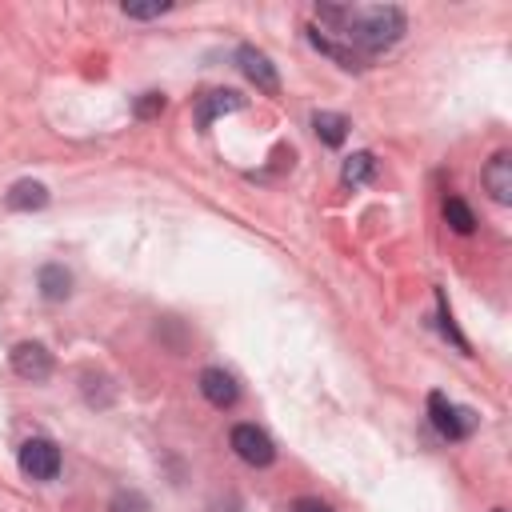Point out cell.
<instances>
[{
    "label": "cell",
    "mask_w": 512,
    "mask_h": 512,
    "mask_svg": "<svg viewBox=\"0 0 512 512\" xmlns=\"http://www.w3.org/2000/svg\"><path fill=\"white\" fill-rule=\"evenodd\" d=\"M348 44L364 52H384L404 36V12L396 4H372V8H348L344 32Z\"/></svg>",
    "instance_id": "obj_1"
},
{
    "label": "cell",
    "mask_w": 512,
    "mask_h": 512,
    "mask_svg": "<svg viewBox=\"0 0 512 512\" xmlns=\"http://www.w3.org/2000/svg\"><path fill=\"white\" fill-rule=\"evenodd\" d=\"M428 416H432V428L444 436V440H464L476 432V416L460 404H452L444 392H432L428 396Z\"/></svg>",
    "instance_id": "obj_2"
},
{
    "label": "cell",
    "mask_w": 512,
    "mask_h": 512,
    "mask_svg": "<svg viewBox=\"0 0 512 512\" xmlns=\"http://www.w3.org/2000/svg\"><path fill=\"white\" fill-rule=\"evenodd\" d=\"M20 472L32 476V480H56L60 476V448L44 436H32L20 444Z\"/></svg>",
    "instance_id": "obj_3"
},
{
    "label": "cell",
    "mask_w": 512,
    "mask_h": 512,
    "mask_svg": "<svg viewBox=\"0 0 512 512\" xmlns=\"http://www.w3.org/2000/svg\"><path fill=\"white\" fill-rule=\"evenodd\" d=\"M232 452L252 468H268L276 460V448H272L268 432H260L256 424H236L232 428Z\"/></svg>",
    "instance_id": "obj_4"
},
{
    "label": "cell",
    "mask_w": 512,
    "mask_h": 512,
    "mask_svg": "<svg viewBox=\"0 0 512 512\" xmlns=\"http://www.w3.org/2000/svg\"><path fill=\"white\" fill-rule=\"evenodd\" d=\"M12 372H16L20 380L40 384V380L52 376V352H48L40 340H20V344L12 348Z\"/></svg>",
    "instance_id": "obj_5"
},
{
    "label": "cell",
    "mask_w": 512,
    "mask_h": 512,
    "mask_svg": "<svg viewBox=\"0 0 512 512\" xmlns=\"http://www.w3.org/2000/svg\"><path fill=\"white\" fill-rule=\"evenodd\" d=\"M236 64H240V72H244L260 92H268V96H276V92H280V76H276L272 60H268L260 48L240 44V48H236Z\"/></svg>",
    "instance_id": "obj_6"
},
{
    "label": "cell",
    "mask_w": 512,
    "mask_h": 512,
    "mask_svg": "<svg viewBox=\"0 0 512 512\" xmlns=\"http://www.w3.org/2000/svg\"><path fill=\"white\" fill-rule=\"evenodd\" d=\"M200 396H204L212 408H232L236 396H240V388H236V380H232L224 368H204V372H200Z\"/></svg>",
    "instance_id": "obj_7"
},
{
    "label": "cell",
    "mask_w": 512,
    "mask_h": 512,
    "mask_svg": "<svg viewBox=\"0 0 512 512\" xmlns=\"http://www.w3.org/2000/svg\"><path fill=\"white\" fill-rule=\"evenodd\" d=\"M244 104V96L240 92H232V88H216V92H204L200 100H196V124L200 128H212V120L216 116H224V112H236Z\"/></svg>",
    "instance_id": "obj_8"
},
{
    "label": "cell",
    "mask_w": 512,
    "mask_h": 512,
    "mask_svg": "<svg viewBox=\"0 0 512 512\" xmlns=\"http://www.w3.org/2000/svg\"><path fill=\"white\" fill-rule=\"evenodd\" d=\"M484 188L492 192L496 204H512V156L508 152H496L484 168Z\"/></svg>",
    "instance_id": "obj_9"
},
{
    "label": "cell",
    "mask_w": 512,
    "mask_h": 512,
    "mask_svg": "<svg viewBox=\"0 0 512 512\" xmlns=\"http://www.w3.org/2000/svg\"><path fill=\"white\" fill-rule=\"evenodd\" d=\"M4 204H8L12 212H36V208L48 204V188H44L40 180H16V184L4 192Z\"/></svg>",
    "instance_id": "obj_10"
},
{
    "label": "cell",
    "mask_w": 512,
    "mask_h": 512,
    "mask_svg": "<svg viewBox=\"0 0 512 512\" xmlns=\"http://www.w3.org/2000/svg\"><path fill=\"white\" fill-rule=\"evenodd\" d=\"M36 284H40V296L52 300V304H60V300L72 296V276H68L64 264H44V268L36 272Z\"/></svg>",
    "instance_id": "obj_11"
},
{
    "label": "cell",
    "mask_w": 512,
    "mask_h": 512,
    "mask_svg": "<svg viewBox=\"0 0 512 512\" xmlns=\"http://www.w3.org/2000/svg\"><path fill=\"white\" fill-rule=\"evenodd\" d=\"M312 128H316V136H320L328 148H340L344 136H348V120H344L340 112H316V116H312Z\"/></svg>",
    "instance_id": "obj_12"
},
{
    "label": "cell",
    "mask_w": 512,
    "mask_h": 512,
    "mask_svg": "<svg viewBox=\"0 0 512 512\" xmlns=\"http://www.w3.org/2000/svg\"><path fill=\"white\" fill-rule=\"evenodd\" d=\"M308 40H312V48H320L324 56H332L340 68H360V56L352 52V48H340L328 32H320V28H308Z\"/></svg>",
    "instance_id": "obj_13"
},
{
    "label": "cell",
    "mask_w": 512,
    "mask_h": 512,
    "mask_svg": "<svg viewBox=\"0 0 512 512\" xmlns=\"http://www.w3.org/2000/svg\"><path fill=\"white\" fill-rule=\"evenodd\" d=\"M444 220H448V228L460 232V236H468V232L476 228V216H472V208H468L460 196H448V200H444Z\"/></svg>",
    "instance_id": "obj_14"
},
{
    "label": "cell",
    "mask_w": 512,
    "mask_h": 512,
    "mask_svg": "<svg viewBox=\"0 0 512 512\" xmlns=\"http://www.w3.org/2000/svg\"><path fill=\"white\" fill-rule=\"evenodd\" d=\"M372 172H376V156L372 152H352L344 160V172L340 176H344V184H364Z\"/></svg>",
    "instance_id": "obj_15"
},
{
    "label": "cell",
    "mask_w": 512,
    "mask_h": 512,
    "mask_svg": "<svg viewBox=\"0 0 512 512\" xmlns=\"http://www.w3.org/2000/svg\"><path fill=\"white\" fill-rule=\"evenodd\" d=\"M112 512H152V504H148L136 488H120V492L112 496Z\"/></svg>",
    "instance_id": "obj_16"
},
{
    "label": "cell",
    "mask_w": 512,
    "mask_h": 512,
    "mask_svg": "<svg viewBox=\"0 0 512 512\" xmlns=\"http://www.w3.org/2000/svg\"><path fill=\"white\" fill-rule=\"evenodd\" d=\"M436 300H440V332L460 348V352H468V340L460 336V328H456V320H452V312H448V300H444V292H436Z\"/></svg>",
    "instance_id": "obj_17"
},
{
    "label": "cell",
    "mask_w": 512,
    "mask_h": 512,
    "mask_svg": "<svg viewBox=\"0 0 512 512\" xmlns=\"http://www.w3.org/2000/svg\"><path fill=\"white\" fill-rule=\"evenodd\" d=\"M172 4L168 0H152V4H132V0H124V16H132V20H152V16H164Z\"/></svg>",
    "instance_id": "obj_18"
},
{
    "label": "cell",
    "mask_w": 512,
    "mask_h": 512,
    "mask_svg": "<svg viewBox=\"0 0 512 512\" xmlns=\"http://www.w3.org/2000/svg\"><path fill=\"white\" fill-rule=\"evenodd\" d=\"M164 104H168V100H164V92H144V96L136 100V108H132V112H136V120H152V116H160V112H164Z\"/></svg>",
    "instance_id": "obj_19"
},
{
    "label": "cell",
    "mask_w": 512,
    "mask_h": 512,
    "mask_svg": "<svg viewBox=\"0 0 512 512\" xmlns=\"http://www.w3.org/2000/svg\"><path fill=\"white\" fill-rule=\"evenodd\" d=\"M288 512H332V508L324 500H316V496H300V500H292Z\"/></svg>",
    "instance_id": "obj_20"
},
{
    "label": "cell",
    "mask_w": 512,
    "mask_h": 512,
    "mask_svg": "<svg viewBox=\"0 0 512 512\" xmlns=\"http://www.w3.org/2000/svg\"><path fill=\"white\" fill-rule=\"evenodd\" d=\"M492 512H504V508H492Z\"/></svg>",
    "instance_id": "obj_21"
}]
</instances>
